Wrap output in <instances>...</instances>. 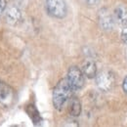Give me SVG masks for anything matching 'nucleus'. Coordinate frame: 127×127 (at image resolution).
Masks as SVG:
<instances>
[{"label":"nucleus","mask_w":127,"mask_h":127,"mask_svg":"<svg viewBox=\"0 0 127 127\" xmlns=\"http://www.w3.org/2000/svg\"><path fill=\"white\" fill-rule=\"evenodd\" d=\"M122 87H123V90L124 92L127 94V76L124 78V81H123V84H122Z\"/></svg>","instance_id":"obj_13"},{"label":"nucleus","mask_w":127,"mask_h":127,"mask_svg":"<svg viewBox=\"0 0 127 127\" xmlns=\"http://www.w3.org/2000/svg\"><path fill=\"white\" fill-rule=\"evenodd\" d=\"M65 78L73 92L78 91L84 86V74L82 70L77 66H70Z\"/></svg>","instance_id":"obj_2"},{"label":"nucleus","mask_w":127,"mask_h":127,"mask_svg":"<svg viewBox=\"0 0 127 127\" xmlns=\"http://www.w3.org/2000/svg\"><path fill=\"white\" fill-rule=\"evenodd\" d=\"M82 72L85 76H87L88 78H93L95 77L97 74V67H96V64L92 61H87L86 63L83 64L82 66Z\"/></svg>","instance_id":"obj_8"},{"label":"nucleus","mask_w":127,"mask_h":127,"mask_svg":"<svg viewBox=\"0 0 127 127\" xmlns=\"http://www.w3.org/2000/svg\"><path fill=\"white\" fill-rule=\"evenodd\" d=\"M114 17L118 24L123 27L127 26V6L118 5L114 10Z\"/></svg>","instance_id":"obj_6"},{"label":"nucleus","mask_w":127,"mask_h":127,"mask_svg":"<svg viewBox=\"0 0 127 127\" xmlns=\"http://www.w3.org/2000/svg\"><path fill=\"white\" fill-rule=\"evenodd\" d=\"M45 7L48 14L54 18L63 19L66 16L67 8L64 0H46Z\"/></svg>","instance_id":"obj_3"},{"label":"nucleus","mask_w":127,"mask_h":127,"mask_svg":"<svg viewBox=\"0 0 127 127\" xmlns=\"http://www.w3.org/2000/svg\"><path fill=\"white\" fill-rule=\"evenodd\" d=\"M100 24L105 30H111L113 26V18L110 15V13L106 10H102L100 12Z\"/></svg>","instance_id":"obj_7"},{"label":"nucleus","mask_w":127,"mask_h":127,"mask_svg":"<svg viewBox=\"0 0 127 127\" xmlns=\"http://www.w3.org/2000/svg\"><path fill=\"white\" fill-rule=\"evenodd\" d=\"M121 37H122L123 41L127 44V26L124 27L123 31H122V32H121Z\"/></svg>","instance_id":"obj_11"},{"label":"nucleus","mask_w":127,"mask_h":127,"mask_svg":"<svg viewBox=\"0 0 127 127\" xmlns=\"http://www.w3.org/2000/svg\"><path fill=\"white\" fill-rule=\"evenodd\" d=\"M95 77L97 86L102 91H110L114 85V75L110 70H103Z\"/></svg>","instance_id":"obj_4"},{"label":"nucleus","mask_w":127,"mask_h":127,"mask_svg":"<svg viewBox=\"0 0 127 127\" xmlns=\"http://www.w3.org/2000/svg\"><path fill=\"white\" fill-rule=\"evenodd\" d=\"M98 0H86V3L89 5H95Z\"/></svg>","instance_id":"obj_14"},{"label":"nucleus","mask_w":127,"mask_h":127,"mask_svg":"<svg viewBox=\"0 0 127 127\" xmlns=\"http://www.w3.org/2000/svg\"><path fill=\"white\" fill-rule=\"evenodd\" d=\"M13 93V90L4 82H2L0 80V101L1 102H5L8 99L11 98Z\"/></svg>","instance_id":"obj_10"},{"label":"nucleus","mask_w":127,"mask_h":127,"mask_svg":"<svg viewBox=\"0 0 127 127\" xmlns=\"http://www.w3.org/2000/svg\"><path fill=\"white\" fill-rule=\"evenodd\" d=\"M68 111L70 115L72 116H78L81 112V105H80L79 100L77 98H71L68 106Z\"/></svg>","instance_id":"obj_9"},{"label":"nucleus","mask_w":127,"mask_h":127,"mask_svg":"<svg viewBox=\"0 0 127 127\" xmlns=\"http://www.w3.org/2000/svg\"><path fill=\"white\" fill-rule=\"evenodd\" d=\"M73 91L70 88L66 78L61 79L54 88L53 91V105L58 111H61L64 104L70 99Z\"/></svg>","instance_id":"obj_1"},{"label":"nucleus","mask_w":127,"mask_h":127,"mask_svg":"<svg viewBox=\"0 0 127 127\" xmlns=\"http://www.w3.org/2000/svg\"><path fill=\"white\" fill-rule=\"evenodd\" d=\"M6 8V1L5 0H0V17L2 15V13L4 12Z\"/></svg>","instance_id":"obj_12"},{"label":"nucleus","mask_w":127,"mask_h":127,"mask_svg":"<svg viewBox=\"0 0 127 127\" xmlns=\"http://www.w3.org/2000/svg\"><path fill=\"white\" fill-rule=\"evenodd\" d=\"M6 20L10 25H14L18 23L21 19V10L17 7V6H10L7 10H6Z\"/></svg>","instance_id":"obj_5"}]
</instances>
